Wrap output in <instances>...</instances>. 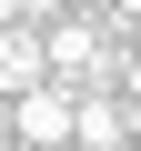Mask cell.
I'll return each instance as SVG.
<instances>
[{
  "mask_svg": "<svg viewBox=\"0 0 141 151\" xmlns=\"http://www.w3.org/2000/svg\"><path fill=\"white\" fill-rule=\"evenodd\" d=\"M70 141H81V151H131V111H121V91H111V81L70 91Z\"/></svg>",
  "mask_w": 141,
  "mask_h": 151,
  "instance_id": "cell-1",
  "label": "cell"
},
{
  "mask_svg": "<svg viewBox=\"0 0 141 151\" xmlns=\"http://www.w3.org/2000/svg\"><path fill=\"white\" fill-rule=\"evenodd\" d=\"M10 141H30V151L70 141V91H60V81H30V91H10Z\"/></svg>",
  "mask_w": 141,
  "mask_h": 151,
  "instance_id": "cell-2",
  "label": "cell"
},
{
  "mask_svg": "<svg viewBox=\"0 0 141 151\" xmlns=\"http://www.w3.org/2000/svg\"><path fill=\"white\" fill-rule=\"evenodd\" d=\"M30 81H50V40H40V20H0V91H30Z\"/></svg>",
  "mask_w": 141,
  "mask_h": 151,
  "instance_id": "cell-3",
  "label": "cell"
},
{
  "mask_svg": "<svg viewBox=\"0 0 141 151\" xmlns=\"http://www.w3.org/2000/svg\"><path fill=\"white\" fill-rule=\"evenodd\" d=\"M0 151H10V91H0Z\"/></svg>",
  "mask_w": 141,
  "mask_h": 151,
  "instance_id": "cell-4",
  "label": "cell"
},
{
  "mask_svg": "<svg viewBox=\"0 0 141 151\" xmlns=\"http://www.w3.org/2000/svg\"><path fill=\"white\" fill-rule=\"evenodd\" d=\"M121 111H131V141H141V91H131V101H121Z\"/></svg>",
  "mask_w": 141,
  "mask_h": 151,
  "instance_id": "cell-5",
  "label": "cell"
},
{
  "mask_svg": "<svg viewBox=\"0 0 141 151\" xmlns=\"http://www.w3.org/2000/svg\"><path fill=\"white\" fill-rule=\"evenodd\" d=\"M50 151H81V141H50Z\"/></svg>",
  "mask_w": 141,
  "mask_h": 151,
  "instance_id": "cell-6",
  "label": "cell"
}]
</instances>
